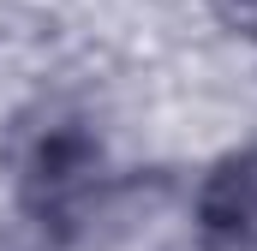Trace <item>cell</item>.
I'll return each mask as SVG.
<instances>
[{
	"instance_id": "cell-2",
	"label": "cell",
	"mask_w": 257,
	"mask_h": 251,
	"mask_svg": "<svg viewBox=\"0 0 257 251\" xmlns=\"http://www.w3.org/2000/svg\"><path fill=\"white\" fill-rule=\"evenodd\" d=\"M197 239L203 251H257V144L221 156L197 186Z\"/></svg>"
},
{
	"instance_id": "cell-3",
	"label": "cell",
	"mask_w": 257,
	"mask_h": 251,
	"mask_svg": "<svg viewBox=\"0 0 257 251\" xmlns=\"http://www.w3.org/2000/svg\"><path fill=\"white\" fill-rule=\"evenodd\" d=\"M215 12H221V24H227L233 36L257 42V0H215Z\"/></svg>"
},
{
	"instance_id": "cell-1",
	"label": "cell",
	"mask_w": 257,
	"mask_h": 251,
	"mask_svg": "<svg viewBox=\"0 0 257 251\" xmlns=\"http://www.w3.org/2000/svg\"><path fill=\"white\" fill-rule=\"evenodd\" d=\"M102 168V150L84 126L54 120L48 132L30 138V156H24V197L42 221H72L90 197H96V174Z\"/></svg>"
}]
</instances>
